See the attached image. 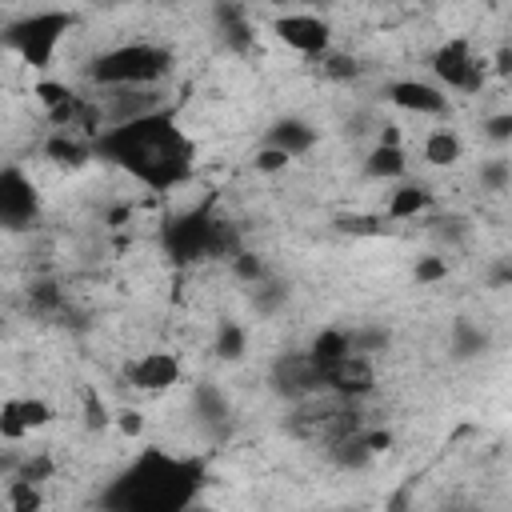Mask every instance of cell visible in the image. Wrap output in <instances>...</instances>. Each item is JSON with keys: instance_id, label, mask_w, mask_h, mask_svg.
Returning a JSON list of instances; mask_svg holds the SVG:
<instances>
[{"instance_id": "obj_1", "label": "cell", "mask_w": 512, "mask_h": 512, "mask_svg": "<svg viewBox=\"0 0 512 512\" xmlns=\"http://www.w3.org/2000/svg\"><path fill=\"white\" fill-rule=\"evenodd\" d=\"M92 160L120 168L148 192H176L196 172V140L184 132L176 112L144 108L100 128L92 136Z\"/></svg>"}, {"instance_id": "obj_2", "label": "cell", "mask_w": 512, "mask_h": 512, "mask_svg": "<svg viewBox=\"0 0 512 512\" xmlns=\"http://www.w3.org/2000/svg\"><path fill=\"white\" fill-rule=\"evenodd\" d=\"M208 484L200 456H180L168 448H140L100 492V508L112 512H184Z\"/></svg>"}, {"instance_id": "obj_3", "label": "cell", "mask_w": 512, "mask_h": 512, "mask_svg": "<svg viewBox=\"0 0 512 512\" xmlns=\"http://www.w3.org/2000/svg\"><path fill=\"white\" fill-rule=\"evenodd\" d=\"M160 244L176 268L204 264V260H232L244 248L240 228L228 216H220L212 204H196L192 212L172 216L160 228Z\"/></svg>"}, {"instance_id": "obj_4", "label": "cell", "mask_w": 512, "mask_h": 512, "mask_svg": "<svg viewBox=\"0 0 512 512\" xmlns=\"http://www.w3.org/2000/svg\"><path fill=\"white\" fill-rule=\"evenodd\" d=\"M168 72H172V52L164 44H152V40L112 44V48L96 52L92 64H88V80L96 88H116V92L152 88Z\"/></svg>"}, {"instance_id": "obj_5", "label": "cell", "mask_w": 512, "mask_h": 512, "mask_svg": "<svg viewBox=\"0 0 512 512\" xmlns=\"http://www.w3.org/2000/svg\"><path fill=\"white\" fill-rule=\"evenodd\" d=\"M72 28H76V12H68V8H36V12H24V16L8 20L0 40L20 64H28L36 72H48L56 64V52L68 40Z\"/></svg>"}, {"instance_id": "obj_6", "label": "cell", "mask_w": 512, "mask_h": 512, "mask_svg": "<svg viewBox=\"0 0 512 512\" xmlns=\"http://www.w3.org/2000/svg\"><path fill=\"white\" fill-rule=\"evenodd\" d=\"M428 68H432V80L444 88V92H480L484 80H488V60L476 52V44L468 36H448L432 48L428 56Z\"/></svg>"}, {"instance_id": "obj_7", "label": "cell", "mask_w": 512, "mask_h": 512, "mask_svg": "<svg viewBox=\"0 0 512 512\" xmlns=\"http://www.w3.org/2000/svg\"><path fill=\"white\" fill-rule=\"evenodd\" d=\"M272 36L284 48H292L296 56H308V60H320L324 52H332V20L320 16V12H308V8L280 12L272 20Z\"/></svg>"}, {"instance_id": "obj_8", "label": "cell", "mask_w": 512, "mask_h": 512, "mask_svg": "<svg viewBox=\"0 0 512 512\" xmlns=\"http://www.w3.org/2000/svg\"><path fill=\"white\" fill-rule=\"evenodd\" d=\"M40 220V188L20 164L0 168V228L24 232Z\"/></svg>"}, {"instance_id": "obj_9", "label": "cell", "mask_w": 512, "mask_h": 512, "mask_svg": "<svg viewBox=\"0 0 512 512\" xmlns=\"http://www.w3.org/2000/svg\"><path fill=\"white\" fill-rule=\"evenodd\" d=\"M184 376V364L176 352H164V348H148V352H136L128 364H124V384L132 392H144V396H164L180 384Z\"/></svg>"}, {"instance_id": "obj_10", "label": "cell", "mask_w": 512, "mask_h": 512, "mask_svg": "<svg viewBox=\"0 0 512 512\" xmlns=\"http://www.w3.org/2000/svg\"><path fill=\"white\" fill-rule=\"evenodd\" d=\"M268 384L280 396H288V400H312V396H320V364H316L312 348L308 352H284V356H276L272 368H268Z\"/></svg>"}, {"instance_id": "obj_11", "label": "cell", "mask_w": 512, "mask_h": 512, "mask_svg": "<svg viewBox=\"0 0 512 512\" xmlns=\"http://www.w3.org/2000/svg\"><path fill=\"white\" fill-rule=\"evenodd\" d=\"M384 96H388V104H392V108L412 112V116H432V120L448 116V108H452L448 92H444L436 80H416V76L392 80V84L384 88Z\"/></svg>"}, {"instance_id": "obj_12", "label": "cell", "mask_w": 512, "mask_h": 512, "mask_svg": "<svg viewBox=\"0 0 512 512\" xmlns=\"http://www.w3.org/2000/svg\"><path fill=\"white\" fill-rule=\"evenodd\" d=\"M52 404L44 396H8L0 404V436L4 440H28L32 432L52 424Z\"/></svg>"}, {"instance_id": "obj_13", "label": "cell", "mask_w": 512, "mask_h": 512, "mask_svg": "<svg viewBox=\"0 0 512 512\" xmlns=\"http://www.w3.org/2000/svg\"><path fill=\"white\" fill-rule=\"evenodd\" d=\"M316 140H320V132H316L304 116H284V120H276V124L268 128V136H264V144L280 148L288 160L308 156V152L316 148Z\"/></svg>"}, {"instance_id": "obj_14", "label": "cell", "mask_w": 512, "mask_h": 512, "mask_svg": "<svg viewBox=\"0 0 512 512\" xmlns=\"http://www.w3.org/2000/svg\"><path fill=\"white\" fill-rule=\"evenodd\" d=\"M364 172H368L372 180H404V176H408V152L400 148V140H396L392 132L380 136V140L368 148Z\"/></svg>"}, {"instance_id": "obj_15", "label": "cell", "mask_w": 512, "mask_h": 512, "mask_svg": "<svg viewBox=\"0 0 512 512\" xmlns=\"http://www.w3.org/2000/svg\"><path fill=\"white\" fill-rule=\"evenodd\" d=\"M432 188L428 184H416V180H400L396 184V192H388V204H384V212H388V220H412V216H420V212H428L432 208Z\"/></svg>"}, {"instance_id": "obj_16", "label": "cell", "mask_w": 512, "mask_h": 512, "mask_svg": "<svg viewBox=\"0 0 512 512\" xmlns=\"http://www.w3.org/2000/svg\"><path fill=\"white\" fill-rule=\"evenodd\" d=\"M44 156H48L52 164H60V168H84V164L92 160V140L56 128V132L48 136V144H44Z\"/></svg>"}, {"instance_id": "obj_17", "label": "cell", "mask_w": 512, "mask_h": 512, "mask_svg": "<svg viewBox=\"0 0 512 512\" xmlns=\"http://www.w3.org/2000/svg\"><path fill=\"white\" fill-rule=\"evenodd\" d=\"M420 156L432 168H452V164L464 160V140H460L456 128H432L424 136V144H420Z\"/></svg>"}, {"instance_id": "obj_18", "label": "cell", "mask_w": 512, "mask_h": 512, "mask_svg": "<svg viewBox=\"0 0 512 512\" xmlns=\"http://www.w3.org/2000/svg\"><path fill=\"white\" fill-rule=\"evenodd\" d=\"M448 344H452V356L456 360H472V356L488 352V332L480 324H472V320H456Z\"/></svg>"}, {"instance_id": "obj_19", "label": "cell", "mask_w": 512, "mask_h": 512, "mask_svg": "<svg viewBox=\"0 0 512 512\" xmlns=\"http://www.w3.org/2000/svg\"><path fill=\"white\" fill-rule=\"evenodd\" d=\"M216 352H220L224 360H240V356L248 352V332H244L236 320H224L220 332H216Z\"/></svg>"}, {"instance_id": "obj_20", "label": "cell", "mask_w": 512, "mask_h": 512, "mask_svg": "<svg viewBox=\"0 0 512 512\" xmlns=\"http://www.w3.org/2000/svg\"><path fill=\"white\" fill-rule=\"evenodd\" d=\"M508 180H512V164H508L504 156L480 164V184H484L488 192H508Z\"/></svg>"}, {"instance_id": "obj_21", "label": "cell", "mask_w": 512, "mask_h": 512, "mask_svg": "<svg viewBox=\"0 0 512 512\" xmlns=\"http://www.w3.org/2000/svg\"><path fill=\"white\" fill-rule=\"evenodd\" d=\"M36 96H40L44 112L52 116V112H56V108H64V104H68L76 92H72L68 84H56V80H40V84H36Z\"/></svg>"}, {"instance_id": "obj_22", "label": "cell", "mask_w": 512, "mask_h": 512, "mask_svg": "<svg viewBox=\"0 0 512 512\" xmlns=\"http://www.w3.org/2000/svg\"><path fill=\"white\" fill-rule=\"evenodd\" d=\"M484 136H488L492 144H508V140H512V112H492V116L484 120Z\"/></svg>"}, {"instance_id": "obj_23", "label": "cell", "mask_w": 512, "mask_h": 512, "mask_svg": "<svg viewBox=\"0 0 512 512\" xmlns=\"http://www.w3.org/2000/svg\"><path fill=\"white\" fill-rule=\"evenodd\" d=\"M292 160L280 152V148H272V144H260V152H256V172H280V168H288Z\"/></svg>"}, {"instance_id": "obj_24", "label": "cell", "mask_w": 512, "mask_h": 512, "mask_svg": "<svg viewBox=\"0 0 512 512\" xmlns=\"http://www.w3.org/2000/svg\"><path fill=\"white\" fill-rule=\"evenodd\" d=\"M84 412H88V424H92V428H104V424H108V408H104V400H100L96 392L84 396Z\"/></svg>"}, {"instance_id": "obj_25", "label": "cell", "mask_w": 512, "mask_h": 512, "mask_svg": "<svg viewBox=\"0 0 512 512\" xmlns=\"http://www.w3.org/2000/svg\"><path fill=\"white\" fill-rule=\"evenodd\" d=\"M440 276H448V264H440V260H424L416 268V280H440Z\"/></svg>"}, {"instance_id": "obj_26", "label": "cell", "mask_w": 512, "mask_h": 512, "mask_svg": "<svg viewBox=\"0 0 512 512\" xmlns=\"http://www.w3.org/2000/svg\"><path fill=\"white\" fill-rule=\"evenodd\" d=\"M116 424H120L124 432H132V436H136V432H140V412H120V420H116Z\"/></svg>"}, {"instance_id": "obj_27", "label": "cell", "mask_w": 512, "mask_h": 512, "mask_svg": "<svg viewBox=\"0 0 512 512\" xmlns=\"http://www.w3.org/2000/svg\"><path fill=\"white\" fill-rule=\"evenodd\" d=\"M292 4H316V0H292Z\"/></svg>"}, {"instance_id": "obj_28", "label": "cell", "mask_w": 512, "mask_h": 512, "mask_svg": "<svg viewBox=\"0 0 512 512\" xmlns=\"http://www.w3.org/2000/svg\"><path fill=\"white\" fill-rule=\"evenodd\" d=\"M412 4H420V0H412Z\"/></svg>"}]
</instances>
